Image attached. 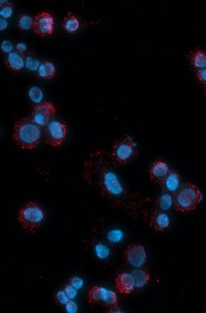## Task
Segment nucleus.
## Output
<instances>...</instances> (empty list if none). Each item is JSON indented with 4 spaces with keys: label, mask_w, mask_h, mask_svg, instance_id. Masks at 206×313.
<instances>
[{
    "label": "nucleus",
    "mask_w": 206,
    "mask_h": 313,
    "mask_svg": "<svg viewBox=\"0 0 206 313\" xmlns=\"http://www.w3.org/2000/svg\"><path fill=\"white\" fill-rule=\"evenodd\" d=\"M114 166L109 153L97 150L85 162L83 177L87 184L98 190L105 199L113 205H125L139 200V198H134L124 187L113 169Z\"/></svg>",
    "instance_id": "f257e3e1"
},
{
    "label": "nucleus",
    "mask_w": 206,
    "mask_h": 313,
    "mask_svg": "<svg viewBox=\"0 0 206 313\" xmlns=\"http://www.w3.org/2000/svg\"><path fill=\"white\" fill-rule=\"evenodd\" d=\"M13 139L20 149H36L42 139L41 127L34 123L31 117H23L15 124Z\"/></svg>",
    "instance_id": "f03ea898"
},
{
    "label": "nucleus",
    "mask_w": 206,
    "mask_h": 313,
    "mask_svg": "<svg viewBox=\"0 0 206 313\" xmlns=\"http://www.w3.org/2000/svg\"><path fill=\"white\" fill-rule=\"evenodd\" d=\"M200 189L193 183L182 184L180 190L173 196V207L180 212L193 211L202 201Z\"/></svg>",
    "instance_id": "7ed1b4c3"
},
{
    "label": "nucleus",
    "mask_w": 206,
    "mask_h": 313,
    "mask_svg": "<svg viewBox=\"0 0 206 313\" xmlns=\"http://www.w3.org/2000/svg\"><path fill=\"white\" fill-rule=\"evenodd\" d=\"M137 155L138 150L136 142L130 136H126L115 141L109 153L111 160L114 165L127 164Z\"/></svg>",
    "instance_id": "20e7f679"
},
{
    "label": "nucleus",
    "mask_w": 206,
    "mask_h": 313,
    "mask_svg": "<svg viewBox=\"0 0 206 313\" xmlns=\"http://www.w3.org/2000/svg\"><path fill=\"white\" fill-rule=\"evenodd\" d=\"M18 221L24 231L35 232L45 219V214L35 202H30L18 211Z\"/></svg>",
    "instance_id": "39448f33"
},
{
    "label": "nucleus",
    "mask_w": 206,
    "mask_h": 313,
    "mask_svg": "<svg viewBox=\"0 0 206 313\" xmlns=\"http://www.w3.org/2000/svg\"><path fill=\"white\" fill-rule=\"evenodd\" d=\"M67 136V126L64 124L53 119L45 127L44 139L48 145L56 147L64 143Z\"/></svg>",
    "instance_id": "423d86ee"
},
{
    "label": "nucleus",
    "mask_w": 206,
    "mask_h": 313,
    "mask_svg": "<svg viewBox=\"0 0 206 313\" xmlns=\"http://www.w3.org/2000/svg\"><path fill=\"white\" fill-rule=\"evenodd\" d=\"M55 106L48 102H42L32 110L31 118L40 127H46L55 117Z\"/></svg>",
    "instance_id": "0eeeda50"
},
{
    "label": "nucleus",
    "mask_w": 206,
    "mask_h": 313,
    "mask_svg": "<svg viewBox=\"0 0 206 313\" xmlns=\"http://www.w3.org/2000/svg\"><path fill=\"white\" fill-rule=\"evenodd\" d=\"M125 263L134 268H140L145 264L148 255L145 247L139 244H132L123 252Z\"/></svg>",
    "instance_id": "6e6552de"
},
{
    "label": "nucleus",
    "mask_w": 206,
    "mask_h": 313,
    "mask_svg": "<svg viewBox=\"0 0 206 313\" xmlns=\"http://www.w3.org/2000/svg\"><path fill=\"white\" fill-rule=\"evenodd\" d=\"M55 19L51 14L43 12L33 18V30L38 35L46 37L54 33Z\"/></svg>",
    "instance_id": "1a4fd4ad"
},
{
    "label": "nucleus",
    "mask_w": 206,
    "mask_h": 313,
    "mask_svg": "<svg viewBox=\"0 0 206 313\" xmlns=\"http://www.w3.org/2000/svg\"><path fill=\"white\" fill-rule=\"evenodd\" d=\"M160 188L162 194H171L174 196L181 187V179L180 176L176 171H170L168 175L160 183Z\"/></svg>",
    "instance_id": "9d476101"
},
{
    "label": "nucleus",
    "mask_w": 206,
    "mask_h": 313,
    "mask_svg": "<svg viewBox=\"0 0 206 313\" xmlns=\"http://www.w3.org/2000/svg\"><path fill=\"white\" fill-rule=\"evenodd\" d=\"M114 283L117 290L123 295H131L136 289L133 276L128 272H122L118 274Z\"/></svg>",
    "instance_id": "9b49d317"
},
{
    "label": "nucleus",
    "mask_w": 206,
    "mask_h": 313,
    "mask_svg": "<svg viewBox=\"0 0 206 313\" xmlns=\"http://www.w3.org/2000/svg\"><path fill=\"white\" fill-rule=\"evenodd\" d=\"M148 223H149V226H151L154 231L161 232L168 228L171 224V219L166 212L155 210L150 215Z\"/></svg>",
    "instance_id": "f8f14e48"
},
{
    "label": "nucleus",
    "mask_w": 206,
    "mask_h": 313,
    "mask_svg": "<svg viewBox=\"0 0 206 313\" xmlns=\"http://www.w3.org/2000/svg\"><path fill=\"white\" fill-rule=\"evenodd\" d=\"M25 59L26 56L24 55V53L15 50L6 54L4 62L6 68H8L9 70L19 71L25 66Z\"/></svg>",
    "instance_id": "ddd939ff"
},
{
    "label": "nucleus",
    "mask_w": 206,
    "mask_h": 313,
    "mask_svg": "<svg viewBox=\"0 0 206 313\" xmlns=\"http://www.w3.org/2000/svg\"><path fill=\"white\" fill-rule=\"evenodd\" d=\"M170 171L171 170L166 162L162 160L154 162L149 171L150 180L154 184H160L166 176L168 175Z\"/></svg>",
    "instance_id": "4468645a"
},
{
    "label": "nucleus",
    "mask_w": 206,
    "mask_h": 313,
    "mask_svg": "<svg viewBox=\"0 0 206 313\" xmlns=\"http://www.w3.org/2000/svg\"><path fill=\"white\" fill-rule=\"evenodd\" d=\"M109 290L105 289L103 287L93 286L87 293V301L90 305H104Z\"/></svg>",
    "instance_id": "2eb2a0df"
},
{
    "label": "nucleus",
    "mask_w": 206,
    "mask_h": 313,
    "mask_svg": "<svg viewBox=\"0 0 206 313\" xmlns=\"http://www.w3.org/2000/svg\"><path fill=\"white\" fill-rule=\"evenodd\" d=\"M133 278H134V284L136 289H143L144 287L148 285L149 281L151 279V275L150 272H148V270L145 268H137L134 270V272L131 273Z\"/></svg>",
    "instance_id": "dca6fc26"
},
{
    "label": "nucleus",
    "mask_w": 206,
    "mask_h": 313,
    "mask_svg": "<svg viewBox=\"0 0 206 313\" xmlns=\"http://www.w3.org/2000/svg\"><path fill=\"white\" fill-rule=\"evenodd\" d=\"M36 74H37V77H38V79L50 80L55 76V65H54L53 63L48 61V60L42 61Z\"/></svg>",
    "instance_id": "f3484780"
},
{
    "label": "nucleus",
    "mask_w": 206,
    "mask_h": 313,
    "mask_svg": "<svg viewBox=\"0 0 206 313\" xmlns=\"http://www.w3.org/2000/svg\"><path fill=\"white\" fill-rule=\"evenodd\" d=\"M63 28L69 34L77 33L80 28V21L72 12H69L64 17Z\"/></svg>",
    "instance_id": "a211bd4d"
},
{
    "label": "nucleus",
    "mask_w": 206,
    "mask_h": 313,
    "mask_svg": "<svg viewBox=\"0 0 206 313\" xmlns=\"http://www.w3.org/2000/svg\"><path fill=\"white\" fill-rule=\"evenodd\" d=\"M189 59H190L191 64L195 69L200 70V69L206 67L205 51L201 50V49L194 50L190 53Z\"/></svg>",
    "instance_id": "6ab92c4d"
},
{
    "label": "nucleus",
    "mask_w": 206,
    "mask_h": 313,
    "mask_svg": "<svg viewBox=\"0 0 206 313\" xmlns=\"http://www.w3.org/2000/svg\"><path fill=\"white\" fill-rule=\"evenodd\" d=\"M173 205V196L171 194H162L155 201V206L159 211H167Z\"/></svg>",
    "instance_id": "aec40b11"
},
{
    "label": "nucleus",
    "mask_w": 206,
    "mask_h": 313,
    "mask_svg": "<svg viewBox=\"0 0 206 313\" xmlns=\"http://www.w3.org/2000/svg\"><path fill=\"white\" fill-rule=\"evenodd\" d=\"M17 27L18 29L22 32H26L33 29V18L27 14L20 15L18 19Z\"/></svg>",
    "instance_id": "412c9836"
},
{
    "label": "nucleus",
    "mask_w": 206,
    "mask_h": 313,
    "mask_svg": "<svg viewBox=\"0 0 206 313\" xmlns=\"http://www.w3.org/2000/svg\"><path fill=\"white\" fill-rule=\"evenodd\" d=\"M13 4L8 1H1L0 4V16L4 19H8L13 13Z\"/></svg>",
    "instance_id": "4be33fe9"
},
{
    "label": "nucleus",
    "mask_w": 206,
    "mask_h": 313,
    "mask_svg": "<svg viewBox=\"0 0 206 313\" xmlns=\"http://www.w3.org/2000/svg\"><path fill=\"white\" fill-rule=\"evenodd\" d=\"M28 96H29L30 100L33 104H35L36 106L42 103V100L44 97L43 91L40 88L37 87V86H32V87L30 88L29 91H28Z\"/></svg>",
    "instance_id": "5701e85b"
},
{
    "label": "nucleus",
    "mask_w": 206,
    "mask_h": 313,
    "mask_svg": "<svg viewBox=\"0 0 206 313\" xmlns=\"http://www.w3.org/2000/svg\"><path fill=\"white\" fill-rule=\"evenodd\" d=\"M95 252L100 259H106L110 255V250L104 244L98 243L95 246Z\"/></svg>",
    "instance_id": "b1692460"
},
{
    "label": "nucleus",
    "mask_w": 206,
    "mask_h": 313,
    "mask_svg": "<svg viewBox=\"0 0 206 313\" xmlns=\"http://www.w3.org/2000/svg\"><path fill=\"white\" fill-rule=\"evenodd\" d=\"M40 62L36 57L32 55L27 56L25 59V67L32 71H37L40 65Z\"/></svg>",
    "instance_id": "393cba45"
},
{
    "label": "nucleus",
    "mask_w": 206,
    "mask_h": 313,
    "mask_svg": "<svg viewBox=\"0 0 206 313\" xmlns=\"http://www.w3.org/2000/svg\"><path fill=\"white\" fill-rule=\"evenodd\" d=\"M122 237H123V233L119 230H113L110 231L108 235V241L111 244L119 243L120 241L122 239Z\"/></svg>",
    "instance_id": "a878e982"
},
{
    "label": "nucleus",
    "mask_w": 206,
    "mask_h": 313,
    "mask_svg": "<svg viewBox=\"0 0 206 313\" xmlns=\"http://www.w3.org/2000/svg\"><path fill=\"white\" fill-rule=\"evenodd\" d=\"M55 303L60 305H66L68 302L70 301V299L68 298L66 293H64V290L59 291L55 296Z\"/></svg>",
    "instance_id": "bb28decb"
},
{
    "label": "nucleus",
    "mask_w": 206,
    "mask_h": 313,
    "mask_svg": "<svg viewBox=\"0 0 206 313\" xmlns=\"http://www.w3.org/2000/svg\"><path fill=\"white\" fill-rule=\"evenodd\" d=\"M63 290L64 291V293H66V295L68 296V298L70 299H74L77 296V289H76L75 287L72 286L70 283H68L67 284L64 285Z\"/></svg>",
    "instance_id": "cd10ccee"
},
{
    "label": "nucleus",
    "mask_w": 206,
    "mask_h": 313,
    "mask_svg": "<svg viewBox=\"0 0 206 313\" xmlns=\"http://www.w3.org/2000/svg\"><path fill=\"white\" fill-rule=\"evenodd\" d=\"M69 283L72 286L75 287L76 289H77V290H80L82 285H83V281L79 277H73V278H70V280H69Z\"/></svg>",
    "instance_id": "c85d7f7f"
},
{
    "label": "nucleus",
    "mask_w": 206,
    "mask_h": 313,
    "mask_svg": "<svg viewBox=\"0 0 206 313\" xmlns=\"http://www.w3.org/2000/svg\"><path fill=\"white\" fill-rule=\"evenodd\" d=\"M1 51H2L4 53L8 54V53L13 52V45H12L11 42L6 41H6H4L3 43L1 44Z\"/></svg>",
    "instance_id": "c756f323"
},
{
    "label": "nucleus",
    "mask_w": 206,
    "mask_h": 313,
    "mask_svg": "<svg viewBox=\"0 0 206 313\" xmlns=\"http://www.w3.org/2000/svg\"><path fill=\"white\" fill-rule=\"evenodd\" d=\"M66 310L69 313H76L78 311V307L77 304L75 302L72 301V299H70V301L66 304Z\"/></svg>",
    "instance_id": "7c9ffc66"
},
{
    "label": "nucleus",
    "mask_w": 206,
    "mask_h": 313,
    "mask_svg": "<svg viewBox=\"0 0 206 313\" xmlns=\"http://www.w3.org/2000/svg\"><path fill=\"white\" fill-rule=\"evenodd\" d=\"M197 78L201 83L206 85V67L197 70Z\"/></svg>",
    "instance_id": "2f4dec72"
},
{
    "label": "nucleus",
    "mask_w": 206,
    "mask_h": 313,
    "mask_svg": "<svg viewBox=\"0 0 206 313\" xmlns=\"http://www.w3.org/2000/svg\"><path fill=\"white\" fill-rule=\"evenodd\" d=\"M16 51L20 52V53H25L27 51L26 44H24V43H18L17 44V46H16Z\"/></svg>",
    "instance_id": "473e14b6"
},
{
    "label": "nucleus",
    "mask_w": 206,
    "mask_h": 313,
    "mask_svg": "<svg viewBox=\"0 0 206 313\" xmlns=\"http://www.w3.org/2000/svg\"><path fill=\"white\" fill-rule=\"evenodd\" d=\"M8 27V23H7L6 19L1 18V19H0V29H1V31H4V30L6 29V27Z\"/></svg>",
    "instance_id": "72a5a7b5"
},
{
    "label": "nucleus",
    "mask_w": 206,
    "mask_h": 313,
    "mask_svg": "<svg viewBox=\"0 0 206 313\" xmlns=\"http://www.w3.org/2000/svg\"><path fill=\"white\" fill-rule=\"evenodd\" d=\"M205 95H206V90H205Z\"/></svg>",
    "instance_id": "f704fd0d"
}]
</instances>
